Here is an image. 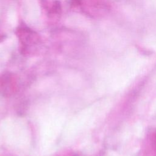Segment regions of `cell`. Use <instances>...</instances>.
Returning a JSON list of instances; mask_svg holds the SVG:
<instances>
[{"instance_id": "6da1fadb", "label": "cell", "mask_w": 156, "mask_h": 156, "mask_svg": "<svg viewBox=\"0 0 156 156\" xmlns=\"http://www.w3.org/2000/svg\"><path fill=\"white\" fill-rule=\"evenodd\" d=\"M154 148L156 151V134L154 136Z\"/></svg>"}]
</instances>
